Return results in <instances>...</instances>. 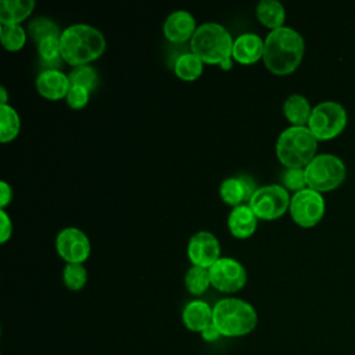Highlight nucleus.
<instances>
[{
    "mask_svg": "<svg viewBox=\"0 0 355 355\" xmlns=\"http://www.w3.org/2000/svg\"><path fill=\"white\" fill-rule=\"evenodd\" d=\"M1 44L8 51H18L26 42V33L21 25H1Z\"/></svg>",
    "mask_w": 355,
    "mask_h": 355,
    "instance_id": "obj_27",
    "label": "nucleus"
},
{
    "mask_svg": "<svg viewBox=\"0 0 355 355\" xmlns=\"http://www.w3.org/2000/svg\"><path fill=\"white\" fill-rule=\"evenodd\" d=\"M283 112L288 122H291V125L306 126L312 112V107L305 96L295 93L286 98L283 104Z\"/></svg>",
    "mask_w": 355,
    "mask_h": 355,
    "instance_id": "obj_20",
    "label": "nucleus"
},
{
    "mask_svg": "<svg viewBox=\"0 0 355 355\" xmlns=\"http://www.w3.org/2000/svg\"><path fill=\"white\" fill-rule=\"evenodd\" d=\"M233 42L225 26L216 22H205L196 29L190 40V49L205 64H222L232 58Z\"/></svg>",
    "mask_w": 355,
    "mask_h": 355,
    "instance_id": "obj_5",
    "label": "nucleus"
},
{
    "mask_svg": "<svg viewBox=\"0 0 355 355\" xmlns=\"http://www.w3.org/2000/svg\"><path fill=\"white\" fill-rule=\"evenodd\" d=\"M347 119L348 114L343 104L326 100L312 107L306 126L318 140H330L344 130Z\"/></svg>",
    "mask_w": 355,
    "mask_h": 355,
    "instance_id": "obj_7",
    "label": "nucleus"
},
{
    "mask_svg": "<svg viewBox=\"0 0 355 355\" xmlns=\"http://www.w3.org/2000/svg\"><path fill=\"white\" fill-rule=\"evenodd\" d=\"M60 42L62 60L75 68L89 65V62L100 58L105 50L104 35L86 24H75L64 29Z\"/></svg>",
    "mask_w": 355,
    "mask_h": 355,
    "instance_id": "obj_2",
    "label": "nucleus"
},
{
    "mask_svg": "<svg viewBox=\"0 0 355 355\" xmlns=\"http://www.w3.org/2000/svg\"><path fill=\"white\" fill-rule=\"evenodd\" d=\"M220 65V68L223 69V71H229V69H232V67H233V62H232V58H227V60H225L222 64H219Z\"/></svg>",
    "mask_w": 355,
    "mask_h": 355,
    "instance_id": "obj_35",
    "label": "nucleus"
},
{
    "mask_svg": "<svg viewBox=\"0 0 355 355\" xmlns=\"http://www.w3.org/2000/svg\"><path fill=\"white\" fill-rule=\"evenodd\" d=\"M282 180L284 187L293 190L294 193L308 187L304 168H287L282 175Z\"/></svg>",
    "mask_w": 355,
    "mask_h": 355,
    "instance_id": "obj_30",
    "label": "nucleus"
},
{
    "mask_svg": "<svg viewBox=\"0 0 355 355\" xmlns=\"http://www.w3.org/2000/svg\"><path fill=\"white\" fill-rule=\"evenodd\" d=\"M182 320L190 331L201 333L212 323V308L201 300L190 301L183 308Z\"/></svg>",
    "mask_w": 355,
    "mask_h": 355,
    "instance_id": "obj_18",
    "label": "nucleus"
},
{
    "mask_svg": "<svg viewBox=\"0 0 355 355\" xmlns=\"http://www.w3.org/2000/svg\"><path fill=\"white\" fill-rule=\"evenodd\" d=\"M212 323L223 337H241L257 327L258 315L247 301L227 297L212 306Z\"/></svg>",
    "mask_w": 355,
    "mask_h": 355,
    "instance_id": "obj_3",
    "label": "nucleus"
},
{
    "mask_svg": "<svg viewBox=\"0 0 355 355\" xmlns=\"http://www.w3.org/2000/svg\"><path fill=\"white\" fill-rule=\"evenodd\" d=\"M184 284L186 288L190 294L193 295H201L204 294L209 284H211V279H209V270L205 268H200V266H191L184 276Z\"/></svg>",
    "mask_w": 355,
    "mask_h": 355,
    "instance_id": "obj_25",
    "label": "nucleus"
},
{
    "mask_svg": "<svg viewBox=\"0 0 355 355\" xmlns=\"http://www.w3.org/2000/svg\"><path fill=\"white\" fill-rule=\"evenodd\" d=\"M37 53L46 69H57L61 64V42L60 36H49L37 43Z\"/></svg>",
    "mask_w": 355,
    "mask_h": 355,
    "instance_id": "obj_23",
    "label": "nucleus"
},
{
    "mask_svg": "<svg viewBox=\"0 0 355 355\" xmlns=\"http://www.w3.org/2000/svg\"><path fill=\"white\" fill-rule=\"evenodd\" d=\"M263 55V40L255 33H243L233 42L232 58L237 62L250 65L261 60Z\"/></svg>",
    "mask_w": 355,
    "mask_h": 355,
    "instance_id": "obj_16",
    "label": "nucleus"
},
{
    "mask_svg": "<svg viewBox=\"0 0 355 355\" xmlns=\"http://www.w3.org/2000/svg\"><path fill=\"white\" fill-rule=\"evenodd\" d=\"M257 189L255 180L248 175L230 176L220 183L219 194L226 204L234 208L241 205L244 201H250Z\"/></svg>",
    "mask_w": 355,
    "mask_h": 355,
    "instance_id": "obj_13",
    "label": "nucleus"
},
{
    "mask_svg": "<svg viewBox=\"0 0 355 355\" xmlns=\"http://www.w3.org/2000/svg\"><path fill=\"white\" fill-rule=\"evenodd\" d=\"M89 94H90V92L87 89H85V87L71 86L65 100H67V104L72 110H80V108H83L89 103Z\"/></svg>",
    "mask_w": 355,
    "mask_h": 355,
    "instance_id": "obj_31",
    "label": "nucleus"
},
{
    "mask_svg": "<svg viewBox=\"0 0 355 355\" xmlns=\"http://www.w3.org/2000/svg\"><path fill=\"white\" fill-rule=\"evenodd\" d=\"M55 250L67 263H83L92 251L90 240L78 227H65L55 237Z\"/></svg>",
    "mask_w": 355,
    "mask_h": 355,
    "instance_id": "obj_11",
    "label": "nucleus"
},
{
    "mask_svg": "<svg viewBox=\"0 0 355 355\" xmlns=\"http://www.w3.org/2000/svg\"><path fill=\"white\" fill-rule=\"evenodd\" d=\"M0 93H1V105L3 104H7V92H6V87H0Z\"/></svg>",
    "mask_w": 355,
    "mask_h": 355,
    "instance_id": "obj_36",
    "label": "nucleus"
},
{
    "mask_svg": "<svg viewBox=\"0 0 355 355\" xmlns=\"http://www.w3.org/2000/svg\"><path fill=\"white\" fill-rule=\"evenodd\" d=\"M208 270L211 286L222 293H236L247 283L244 266L233 258L220 257Z\"/></svg>",
    "mask_w": 355,
    "mask_h": 355,
    "instance_id": "obj_10",
    "label": "nucleus"
},
{
    "mask_svg": "<svg viewBox=\"0 0 355 355\" xmlns=\"http://www.w3.org/2000/svg\"><path fill=\"white\" fill-rule=\"evenodd\" d=\"M318 139L308 126H288L277 137L276 155L286 168H305L316 155Z\"/></svg>",
    "mask_w": 355,
    "mask_h": 355,
    "instance_id": "obj_4",
    "label": "nucleus"
},
{
    "mask_svg": "<svg viewBox=\"0 0 355 355\" xmlns=\"http://www.w3.org/2000/svg\"><path fill=\"white\" fill-rule=\"evenodd\" d=\"M0 218H1V229H0V241L6 243L11 234H12V223L10 216L4 209H0Z\"/></svg>",
    "mask_w": 355,
    "mask_h": 355,
    "instance_id": "obj_32",
    "label": "nucleus"
},
{
    "mask_svg": "<svg viewBox=\"0 0 355 355\" xmlns=\"http://www.w3.org/2000/svg\"><path fill=\"white\" fill-rule=\"evenodd\" d=\"M68 78H69L71 86H80V87L87 89L89 92L93 90L98 82L97 71L90 65H80V67L73 68L69 72Z\"/></svg>",
    "mask_w": 355,
    "mask_h": 355,
    "instance_id": "obj_29",
    "label": "nucleus"
},
{
    "mask_svg": "<svg viewBox=\"0 0 355 355\" xmlns=\"http://www.w3.org/2000/svg\"><path fill=\"white\" fill-rule=\"evenodd\" d=\"M36 89L42 97L55 101L67 97L71 82L60 69H43L36 78Z\"/></svg>",
    "mask_w": 355,
    "mask_h": 355,
    "instance_id": "obj_14",
    "label": "nucleus"
},
{
    "mask_svg": "<svg viewBox=\"0 0 355 355\" xmlns=\"http://www.w3.org/2000/svg\"><path fill=\"white\" fill-rule=\"evenodd\" d=\"M258 225V218L248 204L234 207L227 216L230 233L237 239H248L254 234Z\"/></svg>",
    "mask_w": 355,
    "mask_h": 355,
    "instance_id": "obj_17",
    "label": "nucleus"
},
{
    "mask_svg": "<svg viewBox=\"0 0 355 355\" xmlns=\"http://www.w3.org/2000/svg\"><path fill=\"white\" fill-rule=\"evenodd\" d=\"M305 51L304 37L290 26H282L268 33L263 40V64L275 75L294 72Z\"/></svg>",
    "mask_w": 355,
    "mask_h": 355,
    "instance_id": "obj_1",
    "label": "nucleus"
},
{
    "mask_svg": "<svg viewBox=\"0 0 355 355\" xmlns=\"http://www.w3.org/2000/svg\"><path fill=\"white\" fill-rule=\"evenodd\" d=\"M200 334H201V337H202L205 341H208V343L216 341V340L222 336L220 331L216 329V326H215L214 323H211L208 327H205Z\"/></svg>",
    "mask_w": 355,
    "mask_h": 355,
    "instance_id": "obj_34",
    "label": "nucleus"
},
{
    "mask_svg": "<svg viewBox=\"0 0 355 355\" xmlns=\"http://www.w3.org/2000/svg\"><path fill=\"white\" fill-rule=\"evenodd\" d=\"M187 257L194 266L209 269L220 258V244L211 232H197L189 240Z\"/></svg>",
    "mask_w": 355,
    "mask_h": 355,
    "instance_id": "obj_12",
    "label": "nucleus"
},
{
    "mask_svg": "<svg viewBox=\"0 0 355 355\" xmlns=\"http://www.w3.org/2000/svg\"><path fill=\"white\" fill-rule=\"evenodd\" d=\"M202 64L204 62L196 54L184 53L176 58L173 71L179 79L186 82H193L201 76Z\"/></svg>",
    "mask_w": 355,
    "mask_h": 355,
    "instance_id": "obj_22",
    "label": "nucleus"
},
{
    "mask_svg": "<svg viewBox=\"0 0 355 355\" xmlns=\"http://www.w3.org/2000/svg\"><path fill=\"white\" fill-rule=\"evenodd\" d=\"M255 15L262 25L270 28L272 31L282 28L286 19L284 7L277 0H261L257 4Z\"/></svg>",
    "mask_w": 355,
    "mask_h": 355,
    "instance_id": "obj_21",
    "label": "nucleus"
},
{
    "mask_svg": "<svg viewBox=\"0 0 355 355\" xmlns=\"http://www.w3.org/2000/svg\"><path fill=\"white\" fill-rule=\"evenodd\" d=\"M304 169L308 187L319 193L337 189L347 175L344 161L330 153L316 154Z\"/></svg>",
    "mask_w": 355,
    "mask_h": 355,
    "instance_id": "obj_6",
    "label": "nucleus"
},
{
    "mask_svg": "<svg viewBox=\"0 0 355 355\" xmlns=\"http://www.w3.org/2000/svg\"><path fill=\"white\" fill-rule=\"evenodd\" d=\"M11 200H12L11 186L7 182H1L0 183V207H1V209H4V207L7 204H10Z\"/></svg>",
    "mask_w": 355,
    "mask_h": 355,
    "instance_id": "obj_33",
    "label": "nucleus"
},
{
    "mask_svg": "<svg viewBox=\"0 0 355 355\" xmlns=\"http://www.w3.org/2000/svg\"><path fill=\"white\" fill-rule=\"evenodd\" d=\"M61 33L62 32L60 31V26L53 19L46 17H37L32 19L28 25V35L31 36L32 40L36 42V44L42 42L44 37L61 36Z\"/></svg>",
    "mask_w": 355,
    "mask_h": 355,
    "instance_id": "obj_26",
    "label": "nucleus"
},
{
    "mask_svg": "<svg viewBox=\"0 0 355 355\" xmlns=\"http://www.w3.org/2000/svg\"><path fill=\"white\" fill-rule=\"evenodd\" d=\"M196 21L189 11L178 10L171 12L162 26L164 36L172 43H184L191 40L196 32Z\"/></svg>",
    "mask_w": 355,
    "mask_h": 355,
    "instance_id": "obj_15",
    "label": "nucleus"
},
{
    "mask_svg": "<svg viewBox=\"0 0 355 355\" xmlns=\"http://www.w3.org/2000/svg\"><path fill=\"white\" fill-rule=\"evenodd\" d=\"M21 122L17 111L8 104H0V141L7 143L19 133Z\"/></svg>",
    "mask_w": 355,
    "mask_h": 355,
    "instance_id": "obj_24",
    "label": "nucleus"
},
{
    "mask_svg": "<svg viewBox=\"0 0 355 355\" xmlns=\"http://www.w3.org/2000/svg\"><path fill=\"white\" fill-rule=\"evenodd\" d=\"M326 209V202L322 193L309 187L300 190L291 196L288 212L291 219L301 227L316 226Z\"/></svg>",
    "mask_w": 355,
    "mask_h": 355,
    "instance_id": "obj_9",
    "label": "nucleus"
},
{
    "mask_svg": "<svg viewBox=\"0 0 355 355\" xmlns=\"http://www.w3.org/2000/svg\"><path fill=\"white\" fill-rule=\"evenodd\" d=\"M62 280L67 288L79 291L87 282V270L83 263H67L62 270Z\"/></svg>",
    "mask_w": 355,
    "mask_h": 355,
    "instance_id": "obj_28",
    "label": "nucleus"
},
{
    "mask_svg": "<svg viewBox=\"0 0 355 355\" xmlns=\"http://www.w3.org/2000/svg\"><path fill=\"white\" fill-rule=\"evenodd\" d=\"M291 197L284 186L266 184L258 187L257 191L248 201V205L257 215L263 220H273L286 214L290 207Z\"/></svg>",
    "mask_w": 355,
    "mask_h": 355,
    "instance_id": "obj_8",
    "label": "nucleus"
},
{
    "mask_svg": "<svg viewBox=\"0 0 355 355\" xmlns=\"http://www.w3.org/2000/svg\"><path fill=\"white\" fill-rule=\"evenodd\" d=\"M35 8L33 0H3L0 3L1 25H19Z\"/></svg>",
    "mask_w": 355,
    "mask_h": 355,
    "instance_id": "obj_19",
    "label": "nucleus"
}]
</instances>
